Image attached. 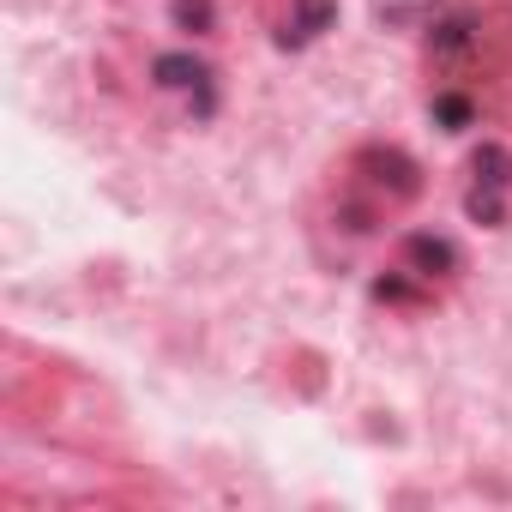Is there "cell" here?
Listing matches in <instances>:
<instances>
[{"instance_id": "1", "label": "cell", "mask_w": 512, "mask_h": 512, "mask_svg": "<svg viewBox=\"0 0 512 512\" xmlns=\"http://www.w3.org/2000/svg\"><path fill=\"white\" fill-rule=\"evenodd\" d=\"M470 217L476 223H500L506 217V187H512V151L506 145H482L476 157H470Z\"/></svg>"}, {"instance_id": "2", "label": "cell", "mask_w": 512, "mask_h": 512, "mask_svg": "<svg viewBox=\"0 0 512 512\" xmlns=\"http://www.w3.org/2000/svg\"><path fill=\"white\" fill-rule=\"evenodd\" d=\"M404 260H410L422 278H440V272H452V266H458V253H452L440 235H410V241H404Z\"/></svg>"}, {"instance_id": "3", "label": "cell", "mask_w": 512, "mask_h": 512, "mask_svg": "<svg viewBox=\"0 0 512 512\" xmlns=\"http://www.w3.org/2000/svg\"><path fill=\"white\" fill-rule=\"evenodd\" d=\"M332 19H338V0H296V13H290V25H284V43H308V37H320Z\"/></svg>"}, {"instance_id": "4", "label": "cell", "mask_w": 512, "mask_h": 512, "mask_svg": "<svg viewBox=\"0 0 512 512\" xmlns=\"http://www.w3.org/2000/svg\"><path fill=\"white\" fill-rule=\"evenodd\" d=\"M205 79H211V73H205L193 55H163V61H157V85H163V91H199V97H205ZM205 109H211V97H205Z\"/></svg>"}, {"instance_id": "5", "label": "cell", "mask_w": 512, "mask_h": 512, "mask_svg": "<svg viewBox=\"0 0 512 512\" xmlns=\"http://www.w3.org/2000/svg\"><path fill=\"white\" fill-rule=\"evenodd\" d=\"M175 25L181 31H211V0H175Z\"/></svg>"}, {"instance_id": "6", "label": "cell", "mask_w": 512, "mask_h": 512, "mask_svg": "<svg viewBox=\"0 0 512 512\" xmlns=\"http://www.w3.org/2000/svg\"><path fill=\"white\" fill-rule=\"evenodd\" d=\"M434 109H440V121H452V127H464V121H470V103H464V97H440Z\"/></svg>"}]
</instances>
